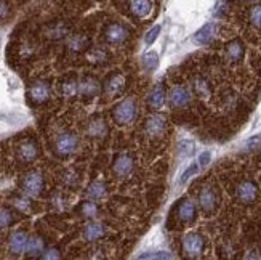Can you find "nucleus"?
Masks as SVG:
<instances>
[{"mask_svg":"<svg viewBox=\"0 0 261 260\" xmlns=\"http://www.w3.org/2000/svg\"><path fill=\"white\" fill-rule=\"evenodd\" d=\"M144 130L149 137H162L167 130V119L162 114H152L146 119Z\"/></svg>","mask_w":261,"mask_h":260,"instance_id":"5","label":"nucleus"},{"mask_svg":"<svg viewBox=\"0 0 261 260\" xmlns=\"http://www.w3.org/2000/svg\"><path fill=\"white\" fill-rule=\"evenodd\" d=\"M18 156H19V159H21V161L31 162V161H34V159L37 157V146L34 145L32 141H24V143H21L19 150H18Z\"/></svg>","mask_w":261,"mask_h":260,"instance_id":"21","label":"nucleus"},{"mask_svg":"<svg viewBox=\"0 0 261 260\" xmlns=\"http://www.w3.org/2000/svg\"><path fill=\"white\" fill-rule=\"evenodd\" d=\"M69 45H71V49H72V50H82V49L85 47V45H87V39H85L84 36H74V37L71 39Z\"/></svg>","mask_w":261,"mask_h":260,"instance_id":"32","label":"nucleus"},{"mask_svg":"<svg viewBox=\"0 0 261 260\" xmlns=\"http://www.w3.org/2000/svg\"><path fill=\"white\" fill-rule=\"evenodd\" d=\"M215 29H217V26H215L213 22H208V25H205L202 29H199L194 34V42L199 43V45L210 43L213 40V37H215Z\"/></svg>","mask_w":261,"mask_h":260,"instance_id":"19","label":"nucleus"},{"mask_svg":"<svg viewBox=\"0 0 261 260\" xmlns=\"http://www.w3.org/2000/svg\"><path fill=\"white\" fill-rule=\"evenodd\" d=\"M140 258H172V255L162 251L157 254H143V255H140Z\"/></svg>","mask_w":261,"mask_h":260,"instance_id":"37","label":"nucleus"},{"mask_svg":"<svg viewBox=\"0 0 261 260\" xmlns=\"http://www.w3.org/2000/svg\"><path fill=\"white\" fill-rule=\"evenodd\" d=\"M87 56H88V60H90V61H92V63H96V64H98V63L101 64V63H105V61L108 60V55H106V52H103V50H98V49H93V50L90 52Z\"/></svg>","mask_w":261,"mask_h":260,"instance_id":"29","label":"nucleus"},{"mask_svg":"<svg viewBox=\"0 0 261 260\" xmlns=\"http://www.w3.org/2000/svg\"><path fill=\"white\" fill-rule=\"evenodd\" d=\"M79 92H81V95H84L85 98H92L99 92V82L93 77H87L79 84Z\"/></svg>","mask_w":261,"mask_h":260,"instance_id":"18","label":"nucleus"},{"mask_svg":"<svg viewBox=\"0 0 261 260\" xmlns=\"http://www.w3.org/2000/svg\"><path fill=\"white\" fill-rule=\"evenodd\" d=\"M244 53H245V47L244 43L239 39H234L231 40L228 45H226V55L231 61H239L244 58Z\"/></svg>","mask_w":261,"mask_h":260,"instance_id":"20","label":"nucleus"},{"mask_svg":"<svg viewBox=\"0 0 261 260\" xmlns=\"http://www.w3.org/2000/svg\"><path fill=\"white\" fill-rule=\"evenodd\" d=\"M196 92L200 97H208L210 90H208V85H207L205 81H203V79H197V81H196Z\"/></svg>","mask_w":261,"mask_h":260,"instance_id":"34","label":"nucleus"},{"mask_svg":"<svg viewBox=\"0 0 261 260\" xmlns=\"http://www.w3.org/2000/svg\"><path fill=\"white\" fill-rule=\"evenodd\" d=\"M77 146H79V138L74 133H63L56 138V143H55L56 151L63 156L72 154L77 150Z\"/></svg>","mask_w":261,"mask_h":260,"instance_id":"7","label":"nucleus"},{"mask_svg":"<svg viewBox=\"0 0 261 260\" xmlns=\"http://www.w3.org/2000/svg\"><path fill=\"white\" fill-rule=\"evenodd\" d=\"M165 98H167V95H165L164 85L157 84L149 92V95H147V103H149V106L152 109H161L165 105Z\"/></svg>","mask_w":261,"mask_h":260,"instance_id":"13","label":"nucleus"},{"mask_svg":"<svg viewBox=\"0 0 261 260\" xmlns=\"http://www.w3.org/2000/svg\"><path fill=\"white\" fill-rule=\"evenodd\" d=\"M15 204H16L18 209H21V210H28V209H29V201H28V199H16V201H15Z\"/></svg>","mask_w":261,"mask_h":260,"instance_id":"40","label":"nucleus"},{"mask_svg":"<svg viewBox=\"0 0 261 260\" xmlns=\"http://www.w3.org/2000/svg\"><path fill=\"white\" fill-rule=\"evenodd\" d=\"M29 97L32 98V101H36V103H43V101H47L50 97V87L45 82H36L29 90Z\"/></svg>","mask_w":261,"mask_h":260,"instance_id":"15","label":"nucleus"},{"mask_svg":"<svg viewBox=\"0 0 261 260\" xmlns=\"http://www.w3.org/2000/svg\"><path fill=\"white\" fill-rule=\"evenodd\" d=\"M250 22L256 29H261V5H255L250 10Z\"/></svg>","mask_w":261,"mask_h":260,"instance_id":"30","label":"nucleus"},{"mask_svg":"<svg viewBox=\"0 0 261 260\" xmlns=\"http://www.w3.org/2000/svg\"><path fill=\"white\" fill-rule=\"evenodd\" d=\"M81 214L84 217L87 219H93L96 217V214H98V206H96V202L95 201H85L84 204L81 206Z\"/></svg>","mask_w":261,"mask_h":260,"instance_id":"27","label":"nucleus"},{"mask_svg":"<svg viewBox=\"0 0 261 260\" xmlns=\"http://www.w3.org/2000/svg\"><path fill=\"white\" fill-rule=\"evenodd\" d=\"M82 234H84V240L87 241H98L106 234V228L98 222H90L85 225Z\"/></svg>","mask_w":261,"mask_h":260,"instance_id":"14","label":"nucleus"},{"mask_svg":"<svg viewBox=\"0 0 261 260\" xmlns=\"http://www.w3.org/2000/svg\"><path fill=\"white\" fill-rule=\"evenodd\" d=\"M108 132V127H106V122L101 119V117H95L90 121L88 124V135L93 138H101L105 137Z\"/></svg>","mask_w":261,"mask_h":260,"instance_id":"22","label":"nucleus"},{"mask_svg":"<svg viewBox=\"0 0 261 260\" xmlns=\"http://www.w3.org/2000/svg\"><path fill=\"white\" fill-rule=\"evenodd\" d=\"M106 193H108V188L103 182H93L87 190V196L90 199H101L106 196Z\"/></svg>","mask_w":261,"mask_h":260,"instance_id":"24","label":"nucleus"},{"mask_svg":"<svg viewBox=\"0 0 261 260\" xmlns=\"http://www.w3.org/2000/svg\"><path fill=\"white\" fill-rule=\"evenodd\" d=\"M42 258H60V252H58V249H47V251H43L42 252V255H40Z\"/></svg>","mask_w":261,"mask_h":260,"instance_id":"39","label":"nucleus"},{"mask_svg":"<svg viewBox=\"0 0 261 260\" xmlns=\"http://www.w3.org/2000/svg\"><path fill=\"white\" fill-rule=\"evenodd\" d=\"M136 103L133 98H125L119 101V103L114 106V112H112V116H114V121L119 124V126H125V124H130L135 121L136 117Z\"/></svg>","mask_w":261,"mask_h":260,"instance_id":"1","label":"nucleus"},{"mask_svg":"<svg viewBox=\"0 0 261 260\" xmlns=\"http://www.w3.org/2000/svg\"><path fill=\"white\" fill-rule=\"evenodd\" d=\"M28 240L29 236L24 231H15L13 234L10 236V241H8V247L10 251L13 254H22L26 251V246H28Z\"/></svg>","mask_w":261,"mask_h":260,"instance_id":"12","label":"nucleus"},{"mask_svg":"<svg viewBox=\"0 0 261 260\" xmlns=\"http://www.w3.org/2000/svg\"><path fill=\"white\" fill-rule=\"evenodd\" d=\"M43 251H45V243H43L42 238H39V236H34V238H29V240H28L26 252H28L31 257L42 255Z\"/></svg>","mask_w":261,"mask_h":260,"instance_id":"23","label":"nucleus"},{"mask_svg":"<svg viewBox=\"0 0 261 260\" xmlns=\"http://www.w3.org/2000/svg\"><path fill=\"white\" fill-rule=\"evenodd\" d=\"M210 161H212V153H210V151H203V153H200V156H199L197 164H199L200 169H203V167H207V166L210 164Z\"/></svg>","mask_w":261,"mask_h":260,"instance_id":"35","label":"nucleus"},{"mask_svg":"<svg viewBox=\"0 0 261 260\" xmlns=\"http://www.w3.org/2000/svg\"><path fill=\"white\" fill-rule=\"evenodd\" d=\"M105 39L111 45L123 43V42L128 39V29L123 28L122 25H117V22H114V25L108 26V29L105 32Z\"/></svg>","mask_w":261,"mask_h":260,"instance_id":"9","label":"nucleus"},{"mask_svg":"<svg viewBox=\"0 0 261 260\" xmlns=\"http://www.w3.org/2000/svg\"><path fill=\"white\" fill-rule=\"evenodd\" d=\"M63 88H64V95L66 97H72V95H75L79 92V84L77 82H67Z\"/></svg>","mask_w":261,"mask_h":260,"instance_id":"36","label":"nucleus"},{"mask_svg":"<svg viewBox=\"0 0 261 260\" xmlns=\"http://www.w3.org/2000/svg\"><path fill=\"white\" fill-rule=\"evenodd\" d=\"M161 29H162V28L157 25V26H154L149 32L146 34V37H144L146 45H152V43L155 42V39L159 37V34H161Z\"/></svg>","mask_w":261,"mask_h":260,"instance_id":"31","label":"nucleus"},{"mask_svg":"<svg viewBox=\"0 0 261 260\" xmlns=\"http://www.w3.org/2000/svg\"><path fill=\"white\" fill-rule=\"evenodd\" d=\"M197 210H196V204L189 199H183L181 204L178 207V217L183 223H192L196 220Z\"/></svg>","mask_w":261,"mask_h":260,"instance_id":"11","label":"nucleus"},{"mask_svg":"<svg viewBox=\"0 0 261 260\" xmlns=\"http://www.w3.org/2000/svg\"><path fill=\"white\" fill-rule=\"evenodd\" d=\"M259 143H261V135H255V137H252L250 140H247L245 146H247L248 150H253V148H256Z\"/></svg>","mask_w":261,"mask_h":260,"instance_id":"38","label":"nucleus"},{"mask_svg":"<svg viewBox=\"0 0 261 260\" xmlns=\"http://www.w3.org/2000/svg\"><path fill=\"white\" fill-rule=\"evenodd\" d=\"M236 196L242 204H252L258 198V186L252 180H244L236 190Z\"/></svg>","mask_w":261,"mask_h":260,"instance_id":"3","label":"nucleus"},{"mask_svg":"<svg viewBox=\"0 0 261 260\" xmlns=\"http://www.w3.org/2000/svg\"><path fill=\"white\" fill-rule=\"evenodd\" d=\"M203 247H205V240H203V236L192 231V233H188L183 240V252L186 257H191V258H196V257H200L202 252H203Z\"/></svg>","mask_w":261,"mask_h":260,"instance_id":"2","label":"nucleus"},{"mask_svg":"<svg viewBox=\"0 0 261 260\" xmlns=\"http://www.w3.org/2000/svg\"><path fill=\"white\" fill-rule=\"evenodd\" d=\"M141 63H143V67L146 71H154V69H157V66H159V55L154 50L147 52V53L143 55Z\"/></svg>","mask_w":261,"mask_h":260,"instance_id":"25","label":"nucleus"},{"mask_svg":"<svg viewBox=\"0 0 261 260\" xmlns=\"http://www.w3.org/2000/svg\"><path fill=\"white\" fill-rule=\"evenodd\" d=\"M197 171H199V164L197 162H192L186 171L183 172V175L179 177V180H178V183L179 185H186L188 183V180H191L192 177H194L196 174H197Z\"/></svg>","mask_w":261,"mask_h":260,"instance_id":"28","label":"nucleus"},{"mask_svg":"<svg viewBox=\"0 0 261 260\" xmlns=\"http://www.w3.org/2000/svg\"><path fill=\"white\" fill-rule=\"evenodd\" d=\"M112 171L114 174L120 178L127 177L128 174H132L133 171V159L128 154H120L117 159L114 161V166H112Z\"/></svg>","mask_w":261,"mask_h":260,"instance_id":"10","label":"nucleus"},{"mask_svg":"<svg viewBox=\"0 0 261 260\" xmlns=\"http://www.w3.org/2000/svg\"><path fill=\"white\" fill-rule=\"evenodd\" d=\"M194 154V141L192 140H181L178 143V156L181 159H186Z\"/></svg>","mask_w":261,"mask_h":260,"instance_id":"26","label":"nucleus"},{"mask_svg":"<svg viewBox=\"0 0 261 260\" xmlns=\"http://www.w3.org/2000/svg\"><path fill=\"white\" fill-rule=\"evenodd\" d=\"M130 10L135 16L146 18L152 11V2L151 0H130Z\"/></svg>","mask_w":261,"mask_h":260,"instance_id":"16","label":"nucleus"},{"mask_svg":"<svg viewBox=\"0 0 261 260\" xmlns=\"http://www.w3.org/2000/svg\"><path fill=\"white\" fill-rule=\"evenodd\" d=\"M13 222V217H11L10 210L7 209H0V228H5L8 225Z\"/></svg>","mask_w":261,"mask_h":260,"instance_id":"33","label":"nucleus"},{"mask_svg":"<svg viewBox=\"0 0 261 260\" xmlns=\"http://www.w3.org/2000/svg\"><path fill=\"white\" fill-rule=\"evenodd\" d=\"M168 101L172 108H186L191 103V93L186 87L176 85L172 88V92L168 95Z\"/></svg>","mask_w":261,"mask_h":260,"instance_id":"8","label":"nucleus"},{"mask_svg":"<svg viewBox=\"0 0 261 260\" xmlns=\"http://www.w3.org/2000/svg\"><path fill=\"white\" fill-rule=\"evenodd\" d=\"M7 15H8V7H7L5 2H2V0H0V19L5 18Z\"/></svg>","mask_w":261,"mask_h":260,"instance_id":"41","label":"nucleus"},{"mask_svg":"<svg viewBox=\"0 0 261 260\" xmlns=\"http://www.w3.org/2000/svg\"><path fill=\"white\" fill-rule=\"evenodd\" d=\"M42 188H43V178L39 172H31L22 180V191L31 198L39 196Z\"/></svg>","mask_w":261,"mask_h":260,"instance_id":"6","label":"nucleus"},{"mask_svg":"<svg viewBox=\"0 0 261 260\" xmlns=\"http://www.w3.org/2000/svg\"><path fill=\"white\" fill-rule=\"evenodd\" d=\"M123 87H125V77H123L122 74H116L106 82L105 90H106V93L109 97H116V95H119L122 92Z\"/></svg>","mask_w":261,"mask_h":260,"instance_id":"17","label":"nucleus"},{"mask_svg":"<svg viewBox=\"0 0 261 260\" xmlns=\"http://www.w3.org/2000/svg\"><path fill=\"white\" fill-rule=\"evenodd\" d=\"M218 201H220V198L217 195V191H215L212 186L202 188V191L199 193V206L205 214H212L217 210Z\"/></svg>","mask_w":261,"mask_h":260,"instance_id":"4","label":"nucleus"}]
</instances>
